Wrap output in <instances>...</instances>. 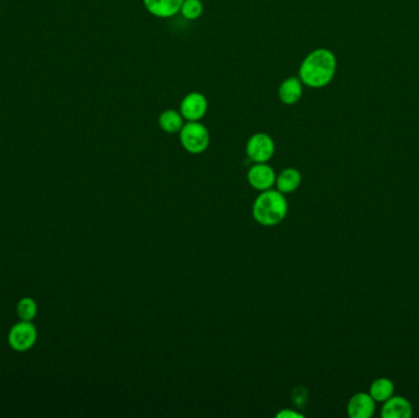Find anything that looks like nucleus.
<instances>
[{"instance_id":"nucleus-1","label":"nucleus","mask_w":419,"mask_h":418,"mask_svg":"<svg viewBox=\"0 0 419 418\" xmlns=\"http://www.w3.org/2000/svg\"><path fill=\"white\" fill-rule=\"evenodd\" d=\"M336 66V57L331 51L325 48L315 50L309 53L300 64V81L309 88H324L331 83Z\"/></svg>"},{"instance_id":"nucleus-2","label":"nucleus","mask_w":419,"mask_h":418,"mask_svg":"<svg viewBox=\"0 0 419 418\" xmlns=\"http://www.w3.org/2000/svg\"><path fill=\"white\" fill-rule=\"evenodd\" d=\"M288 212V202L285 194L278 190H265L259 194L253 205L254 220L259 225L273 227L285 220Z\"/></svg>"},{"instance_id":"nucleus-3","label":"nucleus","mask_w":419,"mask_h":418,"mask_svg":"<svg viewBox=\"0 0 419 418\" xmlns=\"http://www.w3.org/2000/svg\"><path fill=\"white\" fill-rule=\"evenodd\" d=\"M180 144L185 151L199 155L208 150L210 145V132L208 129L198 122H187L179 132Z\"/></svg>"},{"instance_id":"nucleus-4","label":"nucleus","mask_w":419,"mask_h":418,"mask_svg":"<svg viewBox=\"0 0 419 418\" xmlns=\"http://www.w3.org/2000/svg\"><path fill=\"white\" fill-rule=\"evenodd\" d=\"M37 327H35V324L21 320L10 329L8 342L16 352H26L37 342Z\"/></svg>"},{"instance_id":"nucleus-5","label":"nucleus","mask_w":419,"mask_h":418,"mask_svg":"<svg viewBox=\"0 0 419 418\" xmlns=\"http://www.w3.org/2000/svg\"><path fill=\"white\" fill-rule=\"evenodd\" d=\"M245 152L254 163H266L275 153V141L268 134H254L247 143Z\"/></svg>"},{"instance_id":"nucleus-6","label":"nucleus","mask_w":419,"mask_h":418,"mask_svg":"<svg viewBox=\"0 0 419 418\" xmlns=\"http://www.w3.org/2000/svg\"><path fill=\"white\" fill-rule=\"evenodd\" d=\"M208 103L206 97L200 92H190L180 102L179 112L187 122H198L203 120L208 112Z\"/></svg>"},{"instance_id":"nucleus-7","label":"nucleus","mask_w":419,"mask_h":418,"mask_svg":"<svg viewBox=\"0 0 419 418\" xmlns=\"http://www.w3.org/2000/svg\"><path fill=\"white\" fill-rule=\"evenodd\" d=\"M248 183L259 192L271 189L276 183V173L267 163H255L247 175Z\"/></svg>"},{"instance_id":"nucleus-8","label":"nucleus","mask_w":419,"mask_h":418,"mask_svg":"<svg viewBox=\"0 0 419 418\" xmlns=\"http://www.w3.org/2000/svg\"><path fill=\"white\" fill-rule=\"evenodd\" d=\"M348 416L352 418H369L375 412V400L370 394H355L347 406Z\"/></svg>"},{"instance_id":"nucleus-9","label":"nucleus","mask_w":419,"mask_h":418,"mask_svg":"<svg viewBox=\"0 0 419 418\" xmlns=\"http://www.w3.org/2000/svg\"><path fill=\"white\" fill-rule=\"evenodd\" d=\"M150 14L160 18H173L178 14L184 0H143Z\"/></svg>"},{"instance_id":"nucleus-10","label":"nucleus","mask_w":419,"mask_h":418,"mask_svg":"<svg viewBox=\"0 0 419 418\" xmlns=\"http://www.w3.org/2000/svg\"><path fill=\"white\" fill-rule=\"evenodd\" d=\"M303 95V83L300 78L290 76L282 81L278 88V98L287 106H293Z\"/></svg>"},{"instance_id":"nucleus-11","label":"nucleus","mask_w":419,"mask_h":418,"mask_svg":"<svg viewBox=\"0 0 419 418\" xmlns=\"http://www.w3.org/2000/svg\"><path fill=\"white\" fill-rule=\"evenodd\" d=\"M382 416L384 418H408L412 416V406L405 397L391 396L384 401Z\"/></svg>"},{"instance_id":"nucleus-12","label":"nucleus","mask_w":419,"mask_h":418,"mask_svg":"<svg viewBox=\"0 0 419 418\" xmlns=\"http://www.w3.org/2000/svg\"><path fill=\"white\" fill-rule=\"evenodd\" d=\"M300 183H302V175H300V170L290 167V168L282 170L280 175H276L275 185H276L278 192L290 194L300 188Z\"/></svg>"},{"instance_id":"nucleus-13","label":"nucleus","mask_w":419,"mask_h":418,"mask_svg":"<svg viewBox=\"0 0 419 418\" xmlns=\"http://www.w3.org/2000/svg\"><path fill=\"white\" fill-rule=\"evenodd\" d=\"M184 120L179 110H166L158 117V124L165 133L177 134L179 133L185 124Z\"/></svg>"},{"instance_id":"nucleus-14","label":"nucleus","mask_w":419,"mask_h":418,"mask_svg":"<svg viewBox=\"0 0 419 418\" xmlns=\"http://www.w3.org/2000/svg\"><path fill=\"white\" fill-rule=\"evenodd\" d=\"M369 394L375 402H384L394 395V384L387 378H379L370 385Z\"/></svg>"},{"instance_id":"nucleus-15","label":"nucleus","mask_w":419,"mask_h":418,"mask_svg":"<svg viewBox=\"0 0 419 418\" xmlns=\"http://www.w3.org/2000/svg\"><path fill=\"white\" fill-rule=\"evenodd\" d=\"M38 313L37 303L31 297H23L20 299L16 306V314L21 320L33 322Z\"/></svg>"},{"instance_id":"nucleus-16","label":"nucleus","mask_w":419,"mask_h":418,"mask_svg":"<svg viewBox=\"0 0 419 418\" xmlns=\"http://www.w3.org/2000/svg\"><path fill=\"white\" fill-rule=\"evenodd\" d=\"M203 5L200 0H184L179 13L187 20H196L203 15Z\"/></svg>"},{"instance_id":"nucleus-17","label":"nucleus","mask_w":419,"mask_h":418,"mask_svg":"<svg viewBox=\"0 0 419 418\" xmlns=\"http://www.w3.org/2000/svg\"><path fill=\"white\" fill-rule=\"evenodd\" d=\"M276 417L278 418H300L302 417V414L295 411H290V410H282L278 414H276Z\"/></svg>"}]
</instances>
